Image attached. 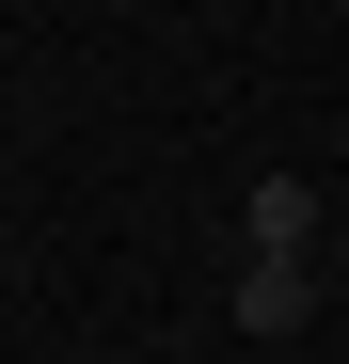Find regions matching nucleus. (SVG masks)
Segmentation results:
<instances>
[{"label":"nucleus","instance_id":"obj_2","mask_svg":"<svg viewBox=\"0 0 349 364\" xmlns=\"http://www.w3.org/2000/svg\"><path fill=\"white\" fill-rule=\"evenodd\" d=\"M254 254H318V191H302V174L254 191Z\"/></svg>","mask_w":349,"mask_h":364},{"label":"nucleus","instance_id":"obj_1","mask_svg":"<svg viewBox=\"0 0 349 364\" xmlns=\"http://www.w3.org/2000/svg\"><path fill=\"white\" fill-rule=\"evenodd\" d=\"M239 333H254V348L318 333V254H239Z\"/></svg>","mask_w":349,"mask_h":364}]
</instances>
